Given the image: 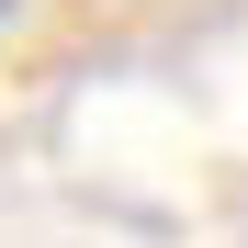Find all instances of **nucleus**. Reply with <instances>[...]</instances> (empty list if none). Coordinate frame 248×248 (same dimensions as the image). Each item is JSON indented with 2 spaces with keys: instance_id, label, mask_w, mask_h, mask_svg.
Listing matches in <instances>:
<instances>
[{
  "instance_id": "nucleus-1",
  "label": "nucleus",
  "mask_w": 248,
  "mask_h": 248,
  "mask_svg": "<svg viewBox=\"0 0 248 248\" xmlns=\"http://www.w3.org/2000/svg\"><path fill=\"white\" fill-rule=\"evenodd\" d=\"M12 12H23V0H0V23H12Z\"/></svg>"
}]
</instances>
